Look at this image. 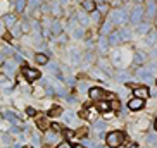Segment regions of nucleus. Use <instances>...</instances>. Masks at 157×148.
Instances as JSON below:
<instances>
[{
    "instance_id": "obj_18",
    "label": "nucleus",
    "mask_w": 157,
    "mask_h": 148,
    "mask_svg": "<svg viewBox=\"0 0 157 148\" xmlns=\"http://www.w3.org/2000/svg\"><path fill=\"white\" fill-rule=\"evenodd\" d=\"M81 60V55H79L78 50H71L69 52V62L71 64H76V62H79Z\"/></svg>"
},
{
    "instance_id": "obj_33",
    "label": "nucleus",
    "mask_w": 157,
    "mask_h": 148,
    "mask_svg": "<svg viewBox=\"0 0 157 148\" xmlns=\"http://www.w3.org/2000/svg\"><path fill=\"white\" fill-rule=\"evenodd\" d=\"M23 148H31V146H29V145H28V146H23Z\"/></svg>"
},
{
    "instance_id": "obj_16",
    "label": "nucleus",
    "mask_w": 157,
    "mask_h": 148,
    "mask_svg": "<svg viewBox=\"0 0 157 148\" xmlns=\"http://www.w3.org/2000/svg\"><path fill=\"white\" fill-rule=\"evenodd\" d=\"M76 90H78V93H85L86 90H90V83L83 78V81H78L76 83Z\"/></svg>"
},
{
    "instance_id": "obj_21",
    "label": "nucleus",
    "mask_w": 157,
    "mask_h": 148,
    "mask_svg": "<svg viewBox=\"0 0 157 148\" xmlns=\"http://www.w3.org/2000/svg\"><path fill=\"white\" fill-rule=\"evenodd\" d=\"M31 141H33V145H40L43 141L42 134H40V133H33L31 134Z\"/></svg>"
},
{
    "instance_id": "obj_30",
    "label": "nucleus",
    "mask_w": 157,
    "mask_h": 148,
    "mask_svg": "<svg viewBox=\"0 0 157 148\" xmlns=\"http://www.w3.org/2000/svg\"><path fill=\"white\" fill-rule=\"evenodd\" d=\"M126 148H138V146H136V145H135V143H131V145H128V146H126Z\"/></svg>"
},
{
    "instance_id": "obj_13",
    "label": "nucleus",
    "mask_w": 157,
    "mask_h": 148,
    "mask_svg": "<svg viewBox=\"0 0 157 148\" xmlns=\"http://www.w3.org/2000/svg\"><path fill=\"white\" fill-rule=\"evenodd\" d=\"M4 119L5 120H9V122H12V124H17L19 122V117H17V114H16L14 110H4Z\"/></svg>"
},
{
    "instance_id": "obj_29",
    "label": "nucleus",
    "mask_w": 157,
    "mask_h": 148,
    "mask_svg": "<svg viewBox=\"0 0 157 148\" xmlns=\"http://www.w3.org/2000/svg\"><path fill=\"white\" fill-rule=\"evenodd\" d=\"M12 91H14V86H5V88H4V93H5V95H10Z\"/></svg>"
},
{
    "instance_id": "obj_20",
    "label": "nucleus",
    "mask_w": 157,
    "mask_h": 148,
    "mask_svg": "<svg viewBox=\"0 0 157 148\" xmlns=\"http://www.w3.org/2000/svg\"><path fill=\"white\" fill-rule=\"evenodd\" d=\"M147 143L150 145V146H157V136L154 133H148L147 134Z\"/></svg>"
},
{
    "instance_id": "obj_4",
    "label": "nucleus",
    "mask_w": 157,
    "mask_h": 148,
    "mask_svg": "<svg viewBox=\"0 0 157 148\" xmlns=\"http://www.w3.org/2000/svg\"><path fill=\"white\" fill-rule=\"evenodd\" d=\"M60 134L62 133H59V131H54V129H48V131H45V136H43V143L47 145V146H54V145H59L62 139H60Z\"/></svg>"
},
{
    "instance_id": "obj_26",
    "label": "nucleus",
    "mask_w": 157,
    "mask_h": 148,
    "mask_svg": "<svg viewBox=\"0 0 157 148\" xmlns=\"http://www.w3.org/2000/svg\"><path fill=\"white\" fill-rule=\"evenodd\" d=\"M83 7H85V10H93V9H95V4H93L92 0H85Z\"/></svg>"
},
{
    "instance_id": "obj_11",
    "label": "nucleus",
    "mask_w": 157,
    "mask_h": 148,
    "mask_svg": "<svg viewBox=\"0 0 157 148\" xmlns=\"http://www.w3.org/2000/svg\"><path fill=\"white\" fill-rule=\"evenodd\" d=\"M2 71H4V74L7 76V78H12V76H14V72H16V64L9 60V62H5V64H4Z\"/></svg>"
},
{
    "instance_id": "obj_9",
    "label": "nucleus",
    "mask_w": 157,
    "mask_h": 148,
    "mask_svg": "<svg viewBox=\"0 0 157 148\" xmlns=\"http://www.w3.org/2000/svg\"><path fill=\"white\" fill-rule=\"evenodd\" d=\"M95 107H97V110L100 114H107V112H112L111 110V102H107V100H100V102H95Z\"/></svg>"
},
{
    "instance_id": "obj_1",
    "label": "nucleus",
    "mask_w": 157,
    "mask_h": 148,
    "mask_svg": "<svg viewBox=\"0 0 157 148\" xmlns=\"http://www.w3.org/2000/svg\"><path fill=\"white\" fill-rule=\"evenodd\" d=\"M126 141V133L119 129H114L105 134V145L109 148H119Z\"/></svg>"
},
{
    "instance_id": "obj_32",
    "label": "nucleus",
    "mask_w": 157,
    "mask_h": 148,
    "mask_svg": "<svg viewBox=\"0 0 157 148\" xmlns=\"http://www.w3.org/2000/svg\"><path fill=\"white\" fill-rule=\"evenodd\" d=\"M154 129L157 131V119H155V122H154Z\"/></svg>"
},
{
    "instance_id": "obj_8",
    "label": "nucleus",
    "mask_w": 157,
    "mask_h": 148,
    "mask_svg": "<svg viewBox=\"0 0 157 148\" xmlns=\"http://www.w3.org/2000/svg\"><path fill=\"white\" fill-rule=\"evenodd\" d=\"M145 107V100L143 98H138V97H133L128 100V109L129 110H142Z\"/></svg>"
},
{
    "instance_id": "obj_7",
    "label": "nucleus",
    "mask_w": 157,
    "mask_h": 148,
    "mask_svg": "<svg viewBox=\"0 0 157 148\" xmlns=\"http://www.w3.org/2000/svg\"><path fill=\"white\" fill-rule=\"evenodd\" d=\"M50 119H48V117L47 116H42V114H38L36 116V128L40 131H48L50 129Z\"/></svg>"
},
{
    "instance_id": "obj_10",
    "label": "nucleus",
    "mask_w": 157,
    "mask_h": 148,
    "mask_svg": "<svg viewBox=\"0 0 157 148\" xmlns=\"http://www.w3.org/2000/svg\"><path fill=\"white\" fill-rule=\"evenodd\" d=\"M98 67H100V69L107 74V76H114V72H112V64H111V62H107L105 59L98 60Z\"/></svg>"
},
{
    "instance_id": "obj_6",
    "label": "nucleus",
    "mask_w": 157,
    "mask_h": 148,
    "mask_svg": "<svg viewBox=\"0 0 157 148\" xmlns=\"http://www.w3.org/2000/svg\"><path fill=\"white\" fill-rule=\"evenodd\" d=\"M131 91H133V97L143 98V100H147V98L150 97V88H148L147 84H136Z\"/></svg>"
},
{
    "instance_id": "obj_2",
    "label": "nucleus",
    "mask_w": 157,
    "mask_h": 148,
    "mask_svg": "<svg viewBox=\"0 0 157 148\" xmlns=\"http://www.w3.org/2000/svg\"><path fill=\"white\" fill-rule=\"evenodd\" d=\"M21 74L26 79V83H35V81H38L42 78V72L38 69H35V67H29V65H23L21 67Z\"/></svg>"
},
{
    "instance_id": "obj_5",
    "label": "nucleus",
    "mask_w": 157,
    "mask_h": 148,
    "mask_svg": "<svg viewBox=\"0 0 157 148\" xmlns=\"http://www.w3.org/2000/svg\"><path fill=\"white\" fill-rule=\"evenodd\" d=\"M97 114H100V112L97 110V107L90 105V103H86V105L79 110V117H83V119H90V120H95Z\"/></svg>"
},
{
    "instance_id": "obj_25",
    "label": "nucleus",
    "mask_w": 157,
    "mask_h": 148,
    "mask_svg": "<svg viewBox=\"0 0 157 148\" xmlns=\"http://www.w3.org/2000/svg\"><path fill=\"white\" fill-rule=\"evenodd\" d=\"M119 109H121L119 100H117V98H112L111 100V110H119Z\"/></svg>"
},
{
    "instance_id": "obj_31",
    "label": "nucleus",
    "mask_w": 157,
    "mask_h": 148,
    "mask_svg": "<svg viewBox=\"0 0 157 148\" xmlns=\"http://www.w3.org/2000/svg\"><path fill=\"white\" fill-rule=\"evenodd\" d=\"M74 148H86V146H85V145H76Z\"/></svg>"
},
{
    "instance_id": "obj_23",
    "label": "nucleus",
    "mask_w": 157,
    "mask_h": 148,
    "mask_svg": "<svg viewBox=\"0 0 157 148\" xmlns=\"http://www.w3.org/2000/svg\"><path fill=\"white\" fill-rule=\"evenodd\" d=\"M50 129H54V131H59V133H64V126L62 124H59V122H52L50 124Z\"/></svg>"
},
{
    "instance_id": "obj_15",
    "label": "nucleus",
    "mask_w": 157,
    "mask_h": 148,
    "mask_svg": "<svg viewBox=\"0 0 157 148\" xmlns=\"http://www.w3.org/2000/svg\"><path fill=\"white\" fill-rule=\"evenodd\" d=\"M35 62H36L38 65H47L48 64V57L45 55V54H35Z\"/></svg>"
},
{
    "instance_id": "obj_24",
    "label": "nucleus",
    "mask_w": 157,
    "mask_h": 148,
    "mask_svg": "<svg viewBox=\"0 0 157 148\" xmlns=\"http://www.w3.org/2000/svg\"><path fill=\"white\" fill-rule=\"evenodd\" d=\"M88 134V128H85V126H81V128H78L76 129V136H81V138H85Z\"/></svg>"
},
{
    "instance_id": "obj_12",
    "label": "nucleus",
    "mask_w": 157,
    "mask_h": 148,
    "mask_svg": "<svg viewBox=\"0 0 157 148\" xmlns=\"http://www.w3.org/2000/svg\"><path fill=\"white\" fill-rule=\"evenodd\" d=\"M131 76H133V74H129L128 71H117V72L114 74L116 81H119V83H126V81H129Z\"/></svg>"
},
{
    "instance_id": "obj_17",
    "label": "nucleus",
    "mask_w": 157,
    "mask_h": 148,
    "mask_svg": "<svg viewBox=\"0 0 157 148\" xmlns=\"http://www.w3.org/2000/svg\"><path fill=\"white\" fill-rule=\"evenodd\" d=\"M60 117L66 120V124H74V122H76V116H74L73 112H62Z\"/></svg>"
},
{
    "instance_id": "obj_27",
    "label": "nucleus",
    "mask_w": 157,
    "mask_h": 148,
    "mask_svg": "<svg viewBox=\"0 0 157 148\" xmlns=\"http://www.w3.org/2000/svg\"><path fill=\"white\" fill-rule=\"evenodd\" d=\"M26 114H28V116H31V117H36L38 116V112L35 110L33 107H26Z\"/></svg>"
},
{
    "instance_id": "obj_14",
    "label": "nucleus",
    "mask_w": 157,
    "mask_h": 148,
    "mask_svg": "<svg viewBox=\"0 0 157 148\" xmlns=\"http://www.w3.org/2000/svg\"><path fill=\"white\" fill-rule=\"evenodd\" d=\"M62 112L64 110H62L59 105H50V109H48V117H52V119H54V117H60Z\"/></svg>"
},
{
    "instance_id": "obj_19",
    "label": "nucleus",
    "mask_w": 157,
    "mask_h": 148,
    "mask_svg": "<svg viewBox=\"0 0 157 148\" xmlns=\"http://www.w3.org/2000/svg\"><path fill=\"white\" fill-rule=\"evenodd\" d=\"M145 60H147V55H145L143 52H136V55H135V64L142 65V64H145Z\"/></svg>"
},
{
    "instance_id": "obj_3",
    "label": "nucleus",
    "mask_w": 157,
    "mask_h": 148,
    "mask_svg": "<svg viewBox=\"0 0 157 148\" xmlns=\"http://www.w3.org/2000/svg\"><path fill=\"white\" fill-rule=\"evenodd\" d=\"M88 97H90L92 102H100V100H107L109 98V93L105 91V88H102V86H90Z\"/></svg>"
},
{
    "instance_id": "obj_28",
    "label": "nucleus",
    "mask_w": 157,
    "mask_h": 148,
    "mask_svg": "<svg viewBox=\"0 0 157 148\" xmlns=\"http://www.w3.org/2000/svg\"><path fill=\"white\" fill-rule=\"evenodd\" d=\"M2 139H4V143H7V145L14 143V141H12V138H10V134H4V136H2Z\"/></svg>"
},
{
    "instance_id": "obj_22",
    "label": "nucleus",
    "mask_w": 157,
    "mask_h": 148,
    "mask_svg": "<svg viewBox=\"0 0 157 148\" xmlns=\"http://www.w3.org/2000/svg\"><path fill=\"white\" fill-rule=\"evenodd\" d=\"M57 148H74V145L71 143L69 139H62V141L57 145Z\"/></svg>"
}]
</instances>
